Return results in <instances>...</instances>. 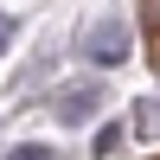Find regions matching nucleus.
<instances>
[{
	"mask_svg": "<svg viewBox=\"0 0 160 160\" xmlns=\"http://www.w3.org/2000/svg\"><path fill=\"white\" fill-rule=\"evenodd\" d=\"M122 141H128V135H122V122H102V128H96V154H102V160L122 154Z\"/></svg>",
	"mask_w": 160,
	"mask_h": 160,
	"instance_id": "4",
	"label": "nucleus"
},
{
	"mask_svg": "<svg viewBox=\"0 0 160 160\" xmlns=\"http://www.w3.org/2000/svg\"><path fill=\"white\" fill-rule=\"evenodd\" d=\"M135 135L141 141H160V102H141L135 109Z\"/></svg>",
	"mask_w": 160,
	"mask_h": 160,
	"instance_id": "3",
	"label": "nucleus"
},
{
	"mask_svg": "<svg viewBox=\"0 0 160 160\" xmlns=\"http://www.w3.org/2000/svg\"><path fill=\"white\" fill-rule=\"evenodd\" d=\"M7 160H58V154H51V148H45V141H19V148H13Z\"/></svg>",
	"mask_w": 160,
	"mask_h": 160,
	"instance_id": "5",
	"label": "nucleus"
},
{
	"mask_svg": "<svg viewBox=\"0 0 160 160\" xmlns=\"http://www.w3.org/2000/svg\"><path fill=\"white\" fill-rule=\"evenodd\" d=\"M102 102H109L102 83H64V90H51V115H58L64 128H90L102 115Z\"/></svg>",
	"mask_w": 160,
	"mask_h": 160,
	"instance_id": "2",
	"label": "nucleus"
},
{
	"mask_svg": "<svg viewBox=\"0 0 160 160\" xmlns=\"http://www.w3.org/2000/svg\"><path fill=\"white\" fill-rule=\"evenodd\" d=\"M77 51H83L96 71H115V64H128V58H135V32H128V19H122V13H109V19H96L83 38H77Z\"/></svg>",
	"mask_w": 160,
	"mask_h": 160,
	"instance_id": "1",
	"label": "nucleus"
},
{
	"mask_svg": "<svg viewBox=\"0 0 160 160\" xmlns=\"http://www.w3.org/2000/svg\"><path fill=\"white\" fill-rule=\"evenodd\" d=\"M13 38H19V19H13V13H0V58L13 51Z\"/></svg>",
	"mask_w": 160,
	"mask_h": 160,
	"instance_id": "6",
	"label": "nucleus"
},
{
	"mask_svg": "<svg viewBox=\"0 0 160 160\" xmlns=\"http://www.w3.org/2000/svg\"><path fill=\"white\" fill-rule=\"evenodd\" d=\"M148 26H154V32H160V0H148Z\"/></svg>",
	"mask_w": 160,
	"mask_h": 160,
	"instance_id": "7",
	"label": "nucleus"
}]
</instances>
